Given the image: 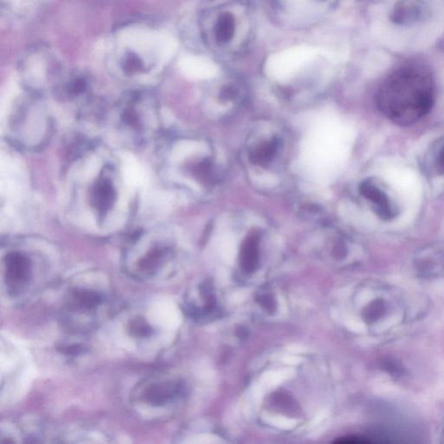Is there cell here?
<instances>
[{
	"instance_id": "obj_1",
	"label": "cell",
	"mask_w": 444,
	"mask_h": 444,
	"mask_svg": "<svg viewBox=\"0 0 444 444\" xmlns=\"http://www.w3.org/2000/svg\"><path fill=\"white\" fill-rule=\"evenodd\" d=\"M70 212L80 225L112 232L126 223L131 191L117 160L107 150L86 145L71 163L68 177Z\"/></svg>"
},
{
	"instance_id": "obj_2",
	"label": "cell",
	"mask_w": 444,
	"mask_h": 444,
	"mask_svg": "<svg viewBox=\"0 0 444 444\" xmlns=\"http://www.w3.org/2000/svg\"><path fill=\"white\" fill-rule=\"evenodd\" d=\"M434 91L431 77L424 71L406 68L397 71L382 88L378 105L394 123L410 125L431 110Z\"/></svg>"
},
{
	"instance_id": "obj_3",
	"label": "cell",
	"mask_w": 444,
	"mask_h": 444,
	"mask_svg": "<svg viewBox=\"0 0 444 444\" xmlns=\"http://www.w3.org/2000/svg\"><path fill=\"white\" fill-rule=\"evenodd\" d=\"M244 0L216 3L205 17V34L217 54L236 56L249 47L252 38V15Z\"/></svg>"
},
{
	"instance_id": "obj_4",
	"label": "cell",
	"mask_w": 444,
	"mask_h": 444,
	"mask_svg": "<svg viewBox=\"0 0 444 444\" xmlns=\"http://www.w3.org/2000/svg\"><path fill=\"white\" fill-rule=\"evenodd\" d=\"M174 254L170 236L163 228L142 229L125 243L123 267L132 278L151 281L163 276Z\"/></svg>"
},
{
	"instance_id": "obj_5",
	"label": "cell",
	"mask_w": 444,
	"mask_h": 444,
	"mask_svg": "<svg viewBox=\"0 0 444 444\" xmlns=\"http://www.w3.org/2000/svg\"><path fill=\"white\" fill-rule=\"evenodd\" d=\"M54 130L51 111L38 99L19 100L7 117V141L22 151L35 152L44 149L51 142Z\"/></svg>"
},
{
	"instance_id": "obj_6",
	"label": "cell",
	"mask_w": 444,
	"mask_h": 444,
	"mask_svg": "<svg viewBox=\"0 0 444 444\" xmlns=\"http://www.w3.org/2000/svg\"><path fill=\"white\" fill-rule=\"evenodd\" d=\"M47 267V259L31 242L14 239L3 246L2 273L8 295L20 298L30 291L36 274Z\"/></svg>"
},
{
	"instance_id": "obj_7",
	"label": "cell",
	"mask_w": 444,
	"mask_h": 444,
	"mask_svg": "<svg viewBox=\"0 0 444 444\" xmlns=\"http://www.w3.org/2000/svg\"><path fill=\"white\" fill-rule=\"evenodd\" d=\"M111 124L125 141L135 145L163 137L158 107L148 98H131L120 103L111 111Z\"/></svg>"
},
{
	"instance_id": "obj_8",
	"label": "cell",
	"mask_w": 444,
	"mask_h": 444,
	"mask_svg": "<svg viewBox=\"0 0 444 444\" xmlns=\"http://www.w3.org/2000/svg\"><path fill=\"white\" fill-rule=\"evenodd\" d=\"M105 291L94 286L77 285L67 293L62 313L63 325L71 332H84L95 327L108 306Z\"/></svg>"
},
{
	"instance_id": "obj_9",
	"label": "cell",
	"mask_w": 444,
	"mask_h": 444,
	"mask_svg": "<svg viewBox=\"0 0 444 444\" xmlns=\"http://www.w3.org/2000/svg\"><path fill=\"white\" fill-rule=\"evenodd\" d=\"M363 310V320L380 333L401 327L408 317V306L402 293L393 286L378 285Z\"/></svg>"
},
{
	"instance_id": "obj_10",
	"label": "cell",
	"mask_w": 444,
	"mask_h": 444,
	"mask_svg": "<svg viewBox=\"0 0 444 444\" xmlns=\"http://www.w3.org/2000/svg\"><path fill=\"white\" fill-rule=\"evenodd\" d=\"M182 392L180 382L165 375H155L139 383L132 393V401L142 410L163 413L175 404Z\"/></svg>"
},
{
	"instance_id": "obj_11",
	"label": "cell",
	"mask_w": 444,
	"mask_h": 444,
	"mask_svg": "<svg viewBox=\"0 0 444 444\" xmlns=\"http://www.w3.org/2000/svg\"><path fill=\"white\" fill-rule=\"evenodd\" d=\"M361 194L373 204L375 211L382 219L388 221L396 217V209L385 191L371 182H365L360 187Z\"/></svg>"
},
{
	"instance_id": "obj_12",
	"label": "cell",
	"mask_w": 444,
	"mask_h": 444,
	"mask_svg": "<svg viewBox=\"0 0 444 444\" xmlns=\"http://www.w3.org/2000/svg\"><path fill=\"white\" fill-rule=\"evenodd\" d=\"M417 271L424 277H438L444 274V254L427 251L417 258Z\"/></svg>"
},
{
	"instance_id": "obj_13",
	"label": "cell",
	"mask_w": 444,
	"mask_h": 444,
	"mask_svg": "<svg viewBox=\"0 0 444 444\" xmlns=\"http://www.w3.org/2000/svg\"><path fill=\"white\" fill-rule=\"evenodd\" d=\"M259 264V248L258 239L250 237L242 246L241 252V265L246 272H253L256 269Z\"/></svg>"
},
{
	"instance_id": "obj_14",
	"label": "cell",
	"mask_w": 444,
	"mask_h": 444,
	"mask_svg": "<svg viewBox=\"0 0 444 444\" xmlns=\"http://www.w3.org/2000/svg\"><path fill=\"white\" fill-rule=\"evenodd\" d=\"M421 8L417 2L407 0L397 6L395 14V21L400 23H410L417 21L421 16Z\"/></svg>"
},
{
	"instance_id": "obj_15",
	"label": "cell",
	"mask_w": 444,
	"mask_h": 444,
	"mask_svg": "<svg viewBox=\"0 0 444 444\" xmlns=\"http://www.w3.org/2000/svg\"><path fill=\"white\" fill-rule=\"evenodd\" d=\"M128 332L131 333L135 339H145L152 335L153 330L145 320L142 318H135L128 323Z\"/></svg>"
},
{
	"instance_id": "obj_16",
	"label": "cell",
	"mask_w": 444,
	"mask_h": 444,
	"mask_svg": "<svg viewBox=\"0 0 444 444\" xmlns=\"http://www.w3.org/2000/svg\"><path fill=\"white\" fill-rule=\"evenodd\" d=\"M436 171L440 175H444V145L436 154L435 160Z\"/></svg>"
},
{
	"instance_id": "obj_17",
	"label": "cell",
	"mask_w": 444,
	"mask_h": 444,
	"mask_svg": "<svg viewBox=\"0 0 444 444\" xmlns=\"http://www.w3.org/2000/svg\"><path fill=\"white\" fill-rule=\"evenodd\" d=\"M260 303L262 304V306L266 307L268 311H273L274 310V300L272 297L268 295L261 297Z\"/></svg>"
},
{
	"instance_id": "obj_18",
	"label": "cell",
	"mask_w": 444,
	"mask_h": 444,
	"mask_svg": "<svg viewBox=\"0 0 444 444\" xmlns=\"http://www.w3.org/2000/svg\"><path fill=\"white\" fill-rule=\"evenodd\" d=\"M439 438L441 439L440 442L444 443V421L443 422L441 428H440Z\"/></svg>"
}]
</instances>
